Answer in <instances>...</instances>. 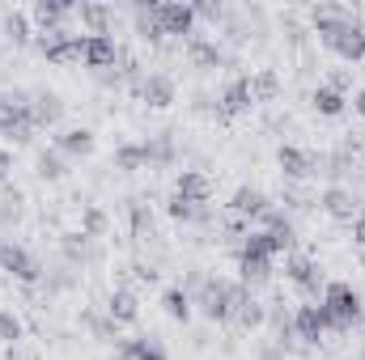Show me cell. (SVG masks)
Instances as JSON below:
<instances>
[{
  "label": "cell",
  "instance_id": "6da1fadb",
  "mask_svg": "<svg viewBox=\"0 0 365 360\" xmlns=\"http://www.w3.org/2000/svg\"><path fill=\"white\" fill-rule=\"evenodd\" d=\"M247 297H251V288H247L242 280H225V275H204L200 288L191 292L195 309H200L208 322H234V314H238V305H242Z\"/></svg>",
  "mask_w": 365,
  "mask_h": 360
},
{
  "label": "cell",
  "instance_id": "7a4b0ae2",
  "mask_svg": "<svg viewBox=\"0 0 365 360\" xmlns=\"http://www.w3.org/2000/svg\"><path fill=\"white\" fill-rule=\"evenodd\" d=\"M319 305L327 309V318H331V327H336V331H353V327H361V318H365L361 288H353L349 280H327V288H323Z\"/></svg>",
  "mask_w": 365,
  "mask_h": 360
},
{
  "label": "cell",
  "instance_id": "3957f363",
  "mask_svg": "<svg viewBox=\"0 0 365 360\" xmlns=\"http://www.w3.org/2000/svg\"><path fill=\"white\" fill-rule=\"evenodd\" d=\"M272 246H268V238H264V229H251L247 238H242V246H238V280L255 292V288H264L268 280H272Z\"/></svg>",
  "mask_w": 365,
  "mask_h": 360
},
{
  "label": "cell",
  "instance_id": "277c9868",
  "mask_svg": "<svg viewBox=\"0 0 365 360\" xmlns=\"http://www.w3.org/2000/svg\"><path fill=\"white\" fill-rule=\"evenodd\" d=\"M34 47H38V55H43L47 64L68 68V64L81 60V51H86V34L73 30V26H64V30H43V34H34Z\"/></svg>",
  "mask_w": 365,
  "mask_h": 360
},
{
  "label": "cell",
  "instance_id": "5b68a950",
  "mask_svg": "<svg viewBox=\"0 0 365 360\" xmlns=\"http://www.w3.org/2000/svg\"><path fill=\"white\" fill-rule=\"evenodd\" d=\"M0 271L9 275V280H17V284H26V288H34V284H43V263H38V255L30 250V246H21V242H13V238H4L0 242Z\"/></svg>",
  "mask_w": 365,
  "mask_h": 360
},
{
  "label": "cell",
  "instance_id": "8992f818",
  "mask_svg": "<svg viewBox=\"0 0 365 360\" xmlns=\"http://www.w3.org/2000/svg\"><path fill=\"white\" fill-rule=\"evenodd\" d=\"M284 280L306 297V301H319L323 297V288H327V275L319 268V259H310V255H284Z\"/></svg>",
  "mask_w": 365,
  "mask_h": 360
},
{
  "label": "cell",
  "instance_id": "52a82bcc",
  "mask_svg": "<svg viewBox=\"0 0 365 360\" xmlns=\"http://www.w3.org/2000/svg\"><path fill=\"white\" fill-rule=\"evenodd\" d=\"M314 203H319V212H323L327 221H336V225H353L357 212H361V195H357L353 186H344V182H327Z\"/></svg>",
  "mask_w": 365,
  "mask_h": 360
},
{
  "label": "cell",
  "instance_id": "ba28073f",
  "mask_svg": "<svg viewBox=\"0 0 365 360\" xmlns=\"http://www.w3.org/2000/svg\"><path fill=\"white\" fill-rule=\"evenodd\" d=\"M331 331H336V327H331V318H327V309H323L319 301H306V305L293 309V335H297L302 348H319Z\"/></svg>",
  "mask_w": 365,
  "mask_h": 360
},
{
  "label": "cell",
  "instance_id": "9c48e42d",
  "mask_svg": "<svg viewBox=\"0 0 365 360\" xmlns=\"http://www.w3.org/2000/svg\"><path fill=\"white\" fill-rule=\"evenodd\" d=\"M306 17H310V34H319V43H327V38H336L340 30H349L361 13H357V9H349V4L323 0V4H314Z\"/></svg>",
  "mask_w": 365,
  "mask_h": 360
},
{
  "label": "cell",
  "instance_id": "30bf717a",
  "mask_svg": "<svg viewBox=\"0 0 365 360\" xmlns=\"http://www.w3.org/2000/svg\"><path fill=\"white\" fill-rule=\"evenodd\" d=\"M276 170H280V179L284 182H310L319 174V153H310V149H302V144H280L276 149Z\"/></svg>",
  "mask_w": 365,
  "mask_h": 360
},
{
  "label": "cell",
  "instance_id": "8fae6325",
  "mask_svg": "<svg viewBox=\"0 0 365 360\" xmlns=\"http://www.w3.org/2000/svg\"><path fill=\"white\" fill-rule=\"evenodd\" d=\"M158 26H162V38H182L187 43L195 34L200 17L187 0H158Z\"/></svg>",
  "mask_w": 365,
  "mask_h": 360
},
{
  "label": "cell",
  "instance_id": "7c38bea8",
  "mask_svg": "<svg viewBox=\"0 0 365 360\" xmlns=\"http://www.w3.org/2000/svg\"><path fill=\"white\" fill-rule=\"evenodd\" d=\"M182 55H187V64L195 68V73H217V68H225L230 64V55H225V47L217 43V38H208V34H191L187 43H182Z\"/></svg>",
  "mask_w": 365,
  "mask_h": 360
},
{
  "label": "cell",
  "instance_id": "4fadbf2b",
  "mask_svg": "<svg viewBox=\"0 0 365 360\" xmlns=\"http://www.w3.org/2000/svg\"><path fill=\"white\" fill-rule=\"evenodd\" d=\"M132 93H136L149 110H166V106H175V102H179V81H175L170 73H145V77H140V85H136Z\"/></svg>",
  "mask_w": 365,
  "mask_h": 360
},
{
  "label": "cell",
  "instance_id": "5bb4252c",
  "mask_svg": "<svg viewBox=\"0 0 365 360\" xmlns=\"http://www.w3.org/2000/svg\"><path fill=\"white\" fill-rule=\"evenodd\" d=\"M259 229H264V238H268L272 255H293V246H297V229H293L289 212H280V208H268V212L259 216Z\"/></svg>",
  "mask_w": 365,
  "mask_h": 360
},
{
  "label": "cell",
  "instance_id": "9a60e30c",
  "mask_svg": "<svg viewBox=\"0 0 365 360\" xmlns=\"http://www.w3.org/2000/svg\"><path fill=\"white\" fill-rule=\"evenodd\" d=\"M73 17H77L73 0H34L30 4V21H34L38 34L43 30H64V26H73Z\"/></svg>",
  "mask_w": 365,
  "mask_h": 360
},
{
  "label": "cell",
  "instance_id": "2e32d148",
  "mask_svg": "<svg viewBox=\"0 0 365 360\" xmlns=\"http://www.w3.org/2000/svg\"><path fill=\"white\" fill-rule=\"evenodd\" d=\"M255 106V97H251V77H230L221 93H217V115L221 119H238V115H247Z\"/></svg>",
  "mask_w": 365,
  "mask_h": 360
},
{
  "label": "cell",
  "instance_id": "e0dca14e",
  "mask_svg": "<svg viewBox=\"0 0 365 360\" xmlns=\"http://www.w3.org/2000/svg\"><path fill=\"white\" fill-rule=\"evenodd\" d=\"M268 208H272V195H268L264 186H247V182H242V186L230 195V216H238V221H247V225L259 221Z\"/></svg>",
  "mask_w": 365,
  "mask_h": 360
},
{
  "label": "cell",
  "instance_id": "ac0fdd59",
  "mask_svg": "<svg viewBox=\"0 0 365 360\" xmlns=\"http://www.w3.org/2000/svg\"><path fill=\"white\" fill-rule=\"evenodd\" d=\"M51 149H56V153H64L68 162L90 157L93 149H98V132L86 127V123H77V127H60V132H56V140H51Z\"/></svg>",
  "mask_w": 365,
  "mask_h": 360
},
{
  "label": "cell",
  "instance_id": "d6986e66",
  "mask_svg": "<svg viewBox=\"0 0 365 360\" xmlns=\"http://www.w3.org/2000/svg\"><path fill=\"white\" fill-rule=\"evenodd\" d=\"M119 43H115V34H86V51H81V64L90 68V73H106V68H115L119 64Z\"/></svg>",
  "mask_w": 365,
  "mask_h": 360
},
{
  "label": "cell",
  "instance_id": "ffe728a7",
  "mask_svg": "<svg viewBox=\"0 0 365 360\" xmlns=\"http://www.w3.org/2000/svg\"><path fill=\"white\" fill-rule=\"evenodd\" d=\"M336 60H344V64H361L365 60V17H357L349 30H340L336 38H327L323 43Z\"/></svg>",
  "mask_w": 365,
  "mask_h": 360
},
{
  "label": "cell",
  "instance_id": "44dd1931",
  "mask_svg": "<svg viewBox=\"0 0 365 360\" xmlns=\"http://www.w3.org/2000/svg\"><path fill=\"white\" fill-rule=\"evenodd\" d=\"M60 259L73 271L90 268V263H98V242H90L81 229H68V233H60Z\"/></svg>",
  "mask_w": 365,
  "mask_h": 360
},
{
  "label": "cell",
  "instance_id": "7402d4cb",
  "mask_svg": "<svg viewBox=\"0 0 365 360\" xmlns=\"http://www.w3.org/2000/svg\"><path fill=\"white\" fill-rule=\"evenodd\" d=\"M77 21H81V34H115V21H119V13H115L110 4L81 0V4H77Z\"/></svg>",
  "mask_w": 365,
  "mask_h": 360
},
{
  "label": "cell",
  "instance_id": "603a6c76",
  "mask_svg": "<svg viewBox=\"0 0 365 360\" xmlns=\"http://www.w3.org/2000/svg\"><path fill=\"white\" fill-rule=\"evenodd\" d=\"M64 110H68V102H64L56 90H34L30 115H34V127H38V132H43V127H60Z\"/></svg>",
  "mask_w": 365,
  "mask_h": 360
},
{
  "label": "cell",
  "instance_id": "cb8c5ba5",
  "mask_svg": "<svg viewBox=\"0 0 365 360\" xmlns=\"http://www.w3.org/2000/svg\"><path fill=\"white\" fill-rule=\"evenodd\" d=\"M132 30H136V38L149 43V47H162V43H166V38H162V26H158V0H136V4H132Z\"/></svg>",
  "mask_w": 365,
  "mask_h": 360
},
{
  "label": "cell",
  "instance_id": "d4e9b609",
  "mask_svg": "<svg viewBox=\"0 0 365 360\" xmlns=\"http://www.w3.org/2000/svg\"><path fill=\"white\" fill-rule=\"evenodd\" d=\"M106 318L115 322V327H136V318H140V297L132 292V288H110V297H106Z\"/></svg>",
  "mask_w": 365,
  "mask_h": 360
},
{
  "label": "cell",
  "instance_id": "484cf974",
  "mask_svg": "<svg viewBox=\"0 0 365 360\" xmlns=\"http://www.w3.org/2000/svg\"><path fill=\"white\" fill-rule=\"evenodd\" d=\"M110 166H115L119 174H140V170H149V149H145V140H123V144H115Z\"/></svg>",
  "mask_w": 365,
  "mask_h": 360
},
{
  "label": "cell",
  "instance_id": "4316f807",
  "mask_svg": "<svg viewBox=\"0 0 365 360\" xmlns=\"http://www.w3.org/2000/svg\"><path fill=\"white\" fill-rule=\"evenodd\" d=\"M34 115L30 110H0V136L9 144H30L34 140Z\"/></svg>",
  "mask_w": 365,
  "mask_h": 360
},
{
  "label": "cell",
  "instance_id": "83f0119b",
  "mask_svg": "<svg viewBox=\"0 0 365 360\" xmlns=\"http://www.w3.org/2000/svg\"><path fill=\"white\" fill-rule=\"evenodd\" d=\"M0 34H4L13 47H30L38 30H34L30 13H21V9H4V17H0Z\"/></svg>",
  "mask_w": 365,
  "mask_h": 360
},
{
  "label": "cell",
  "instance_id": "f1b7e54d",
  "mask_svg": "<svg viewBox=\"0 0 365 360\" xmlns=\"http://www.w3.org/2000/svg\"><path fill=\"white\" fill-rule=\"evenodd\" d=\"M175 195L191 199V203H208V199H212V179H208L204 170H179V179H175Z\"/></svg>",
  "mask_w": 365,
  "mask_h": 360
},
{
  "label": "cell",
  "instance_id": "f546056e",
  "mask_svg": "<svg viewBox=\"0 0 365 360\" xmlns=\"http://www.w3.org/2000/svg\"><path fill=\"white\" fill-rule=\"evenodd\" d=\"M166 216L179 221V225H208V221H212V208H208V203H191V199H182V195H170V199H166Z\"/></svg>",
  "mask_w": 365,
  "mask_h": 360
},
{
  "label": "cell",
  "instance_id": "4dcf8cb0",
  "mask_svg": "<svg viewBox=\"0 0 365 360\" xmlns=\"http://www.w3.org/2000/svg\"><path fill=\"white\" fill-rule=\"evenodd\" d=\"M162 314L170 318V322H191V314H195V301H191V292L182 288V284H170L166 292H162Z\"/></svg>",
  "mask_w": 365,
  "mask_h": 360
},
{
  "label": "cell",
  "instance_id": "1f68e13d",
  "mask_svg": "<svg viewBox=\"0 0 365 360\" xmlns=\"http://www.w3.org/2000/svg\"><path fill=\"white\" fill-rule=\"evenodd\" d=\"M34 174H38L43 182H64L68 179V157L56 153V149H38V157H34Z\"/></svg>",
  "mask_w": 365,
  "mask_h": 360
},
{
  "label": "cell",
  "instance_id": "d6a6232c",
  "mask_svg": "<svg viewBox=\"0 0 365 360\" xmlns=\"http://www.w3.org/2000/svg\"><path fill=\"white\" fill-rule=\"evenodd\" d=\"M145 149H149V166H175V162H179V140H175V132L149 136Z\"/></svg>",
  "mask_w": 365,
  "mask_h": 360
},
{
  "label": "cell",
  "instance_id": "836d02e7",
  "mask_svg": "<svg viewBox=\"0 0 365 360\" xmlns=\"http://www.w3.org/2000/svg\"><path fill=\"white\" fill-rule=\"evenodd\" d=\"M81 327L90 331L98 344H115V348L123 344V339H119V331H123V327H115V322L106 318V309H102V314H98V309H86V314H81Z\"/></svg>",
  "mask_w": 365,
  "mask_h": 360
},
{
  "label": "cell",
  "instance_id": "e575fe53",
  "mask_svg": "<svg viewBox=\"0 0 365 360\" xmlns=\"http://www.w3.org/2000/svg\"><path fill=\"white\" fill-rule=\"evenodd\" d=\"M310 106H314L323 119H340V115L349 110V97H344V93H336L331 85H314V93H310Z\"/></svg>",
  "mask_w": 365,
  "mask_h": 360
},
{
  "label": "cell",
  "instance_id": "d590c367",
  "mask_svg": "<svg viewBox=\"0 0 365 360\" xmlns=\"http://www.w3.org/2000/svg\"><path fill=\"white\" fill-rule=\"evenodd\" d=\"M128 225H132V238L136 242H153L158 238L153 233V212H149L145 199H128Z\"/></svg>",
  "mask_w": 365,
  "mask_h": 360
},
{
  "label": "cell",
  "instance_id": "8d00e7d4",
  "mask_svg": "<svg viewBox=\"0 0 365 360\" xmlns=\"http://www.w3.org/2000/svg\"><path fill=\"white\" fill-rule=\"evenodd\" d=\"M234 322H238L242 331H264V327H268V305H264V301H255V292H251V297L238 305Z\"/></svg>",
  "mask_w": 365,
  "mask_h": 360
},
{
  "label": "cell",
  "instance_id": "74e56055",
  "mask_svg": "<svg viewBox=\"0 0 365 360\" xmlns=\"http://www.w3.org/2000/svg\"><path fill=\"white\" fill-rule=\"evenodd\" d=\"M251 97H255V106H259V102H276V97H280V73H276V68L251 73Z\"/></svg>",
  "mask_w": 365,
  "mask_h": 360
},
{
  "label": "cell",
  "instance_id": "f35d334b",
  "mask_svg": "<svg viewBox=\"0 0 365 360\" xmlns=\"http://www.w3.org/2000/svg\"><path fill=\"white\" fill-rule=\"evenodd\" d=\"M81 233L98 242V238H106L110 233V216H106V208H98V203H86L81 208Z\"/></svg>",
  "mask_w": 365,
  "mask_h": 360
},
{
  "label": "cell",
  "instance_id": "ab89813d",
  "mask_svg": "<svg viewBox=\"0 0 365 360\" xmlns=\"http://www.w3.org/2000/svg\"><path fill=\"white\" fill-rule=\"evenodd\" d=\"M21 203H26V195L17 186H4L0 191V229H13L21 221Z\"/></svg>",
  "mask_w": 365,
  "mask_h": 360
},
{
  "label": "cell",
  "instance_id": "60d3db41",
  "mask_svg": "<svg viewBox=\"0 0 365 360\" xmlns=\"http://www.w3.org/2000/svg\"><path fill=\"white\" fill-rule=\"evenodd\" d=\"M21 335H26L21 318H17L13 309H0V344H4V348H17V344H21Z\"/></svg>",
  "mask_w": 365,
  "mask_h": 360
},
{
  "label": "cell",
  "instance_id": "b9f144b4",
  "mask_svg": "<svg viewBox=\"0 0 365 360\" xmlns=\"http://www.w3.org/2000/svg\"><path fill=\"white\" fill-rule=\"evenodd\" d=\"M191 9H195L200 21H212V26H225V21H230V9H225L221 0H195Z\"/></svg>",
  "mask_w": 365,
  "mask_h": 360
},
{
  "label": "cell",
  "instance_id": "7bdbcfd3",
  "mask_svg": "<svg viewBox=\"0 0 365 360\" xmlns=\"http://www.w3.org/2000/svg\"><path fill=\"white\" fill-rule=\"evenodd\" d=\"M323 85H331L336 93H344V97H349V90H353V73H349V68H336V73H331Z\"/></svg>",
  "mask_w": 365,
  "mask_h": 360
},
{
  "label": "cell",
  "instance_id": "ee69618b",
  "mask_svg": "<svg viewBox=\"0 0 365 360\" xmlns=\"http://www.w3.org/2000/svg\"><path fill=\"white\" fill-rule=\"evenodd\" d=\"M255 360H289V352H280L276 344H259V352H255Z\"/></svg>",
  "mask_w": 365,
  "mask_h": 360
},
{
  "label": "cell",
  "instance_id": "f6af8a7d",
  "mask_svg": "<svg viewBox=\"0 0 365 360\" xmlns=\"http://www.w3.org/2000/svg\"><path fill=\"white\" fill-rule=\"evenodd\" d=\"M353 242H357V246H365V208L357 212V221H353Z\"/></svg>",
  "mask_w": 365,
  "mask_h": 360
},
{
  "label": "cell",
  "instance_id": "bcb514c9",
  "mask_svg": "<svg viewBox=\"0 0 365 360\" xmlns=\"http://www.w3.org/2000/svg\"><path fill=\"white\" fill-rule=\"evenodd\" d=\"M9 170H13V157H9V153H4V149H0V182L9 179Z\"/></svg>",
  "mask_w": 365,
  "mask_h": 360
},
{
  "label": "cell",
  "instance_id": "7dc6e473",
  "mask_svg": "<svg viewBox=\"0 0 365 360\" xmlns=\"http://www.w3.org/2000/svg\"><path fill=\"white\" fill-rule=\"evenodd\" d=\"M349 106H353V110H357V115L365 119V90H357V93H353V102H349Z\"/></svg>",
  "mask_w": 365,
  "mask_h": 360
},
{
  "label": "cell",
  "instance_id": "c3c4849f",
  "mask_svg": "<svg viewBox=\"0 0 365 360\" xmlns=\"http://www.w3.org/2000/svg\"><path fill=\"white\" fill-rule=\"evenodd\" d=\"M115 360H119V356H115Z\"/></svg>",
  "mask_w": 365,
  "mask_h": 360
}]
</instances>
